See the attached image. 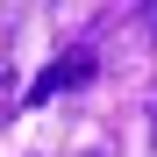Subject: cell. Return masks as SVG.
<instances>
[{"mask_svg": "<svg viewBox=\"0 0 157 157\" xmlns=\"http://www.w3.org/2000/svg\"><path fill=\"white\" fill-rule=\"evenodd\" d=\"M93 71H100V57H93V43H71L64 57H57V64H50V71L36 78V86H29V107H43V100H57V93H78V86L93 78Z\"/></svg>", "mask_w": 157, "mask_h": 157, "instance_id": "obj_1", "label": "cell"}, {"mask_svg": "<svg viewBox=\"0 0 157 157\" xmlns=\"http://www.w3.org/2000/svg\"><path fill=\"white\" fill-rule=\"evenodd\" d=\"M7 107H14V57L0 50V114H7Z\"/></svg>", "mask_w": 157, "mask_h": 157, "instance_id": "obj_2", "label": "cell"}, {"mask_svg": "<svg viewBox=\"0 0 157 157\" xmlns=\"http://www.w3.org/2000/svg\"><path fill=\"white\" fill-rule=\"evenodd\" d=\"M93 157H100V150H93Z\"/></svg>", "mask_w": 157, "mask_h": 157, "instance_id": "obj_4", "label": "cell"}, {"mask_svg": "<svg viewBox=\"0 0 157 157\" xmlns=\"http://www.w3.org/2000/svg\"><path fill=\"white\" fill-rule=\"evenodd\" d=\"M150 143H157V121H150Z\"/></svg>", "mask_w": 157, "mask_h": 157, "instance_id": "obj_3", "label": "cell"}]
</instances>
